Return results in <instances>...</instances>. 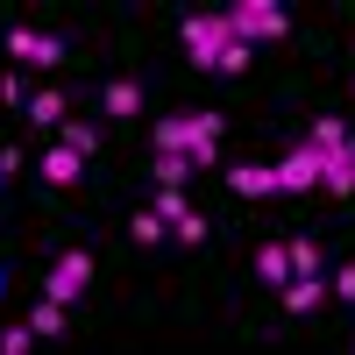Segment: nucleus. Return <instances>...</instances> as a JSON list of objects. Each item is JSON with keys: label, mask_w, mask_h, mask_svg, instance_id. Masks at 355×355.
<instances>
[{"label": "nucleus", "mask_w": 355, "mask_h": 355, "mask_svg": "<svg viewBox=\"0 0 355 355\" xmlns=\"http://www.w3.org/2000/svg\"><path fill=\"white\" fill-rule=\"evenodd\" d=\"M327 299H348V306H355V263H341V270L327 277Z\"/></svg>", "instance_id": "nucleus-21"}, {"label": "nucleus", "mask_w": 355, "mask_h": 355, "mask_svg": "<svg viewBox=\"0 0 355 355\" xmlns=\"http://www.w3.org/2000/svg\"><path fill=\"white\" fill-rule=\"evenodd\" d=\"M256 277H263V284H284V277H291V249H284V242H263V249H256Z\"/></svg>", "instance_id": "nucleus-11"}, {"label": "nucleus", "mask_w": 355, "mask_h": 355, "mask_svg": "<svg viewBox=\"0 0 355 355\" xmlns=\"http://www.w3.org/2000/svg\"><path fill=\"white\" fill-rule=\"evenodd\" d=\"M28 121H43V128H64V93H57V85L28 93Z\"/></svg>", "instance_id": "nucleus-12"}, {"label": "nucleus", "mask_w": 355, "mask_h": 355, "mask_svg": "<svg viewBox=\"0 0 355 355\" xmlns=\"http://www.w3.org/2000/svg\"><path fill=\"white\" fill-rule=\"evenodd\" d=\"M28 348H36V327H28V320H15V327L0 334V355H28Z\"/></svg>", "instance_id": "nucleus-19"}, {"label": "nucleus", "mask_w": 355, "mask_h": 355, "mask_svg": "<svg viewBox=\"0 0 355 355\" xmlns=\"http://www.w3.org/2000/svg\"><path fill=\"white\" fill-rule=\"evenodd\" d=\"M128 234H135V242H142V249H157V242H164V234H171V227H164V214H157V206H142V214L128 220Z\"/></svg>", "instance_id": "nucleus-14"}, {"label": "nucleus", "mask_w": 355, "mask_h": 355, "mask_svg": "<svg viewBox=\"0 0 355 355\" xmlns=\"http://www.w3.org/2000/svg\"><path fill=\"white\" fill-rule=\"evenodd\" d=\"M185 171H192L185 157H164V150H157V178H164V185H185Z\"/></svg>", "instance_id": "nucleus-23"}, {"label": "nucleus", "mask_w": 355, "mask_h": 355, "mask_svg": "<svg viewBox=\"0 0 355 355\" xmlns=\"http://www.w3.org/2000/svg\"><path fill=\"white\" fill-rule=\"evenodd\" d=\"M157 214H164V227L185 214V185H164V192H157Z\"/></svg>", "instance_id": "nucleus-20"}, {"label": "nucleus", "mask_w": 355, "mask_h": 355, "mask_svg": "<svg viewBox=\"0 0 355 355\" xmlns=\"http://www.w3.org/2000/svg\"><path fill=\"white\" fill-rule=\"evenodd\" d=\"M320 171H327V150H313V142H299V150H284V157L270 164L277 192H313V185H320Z\"/></svg>", "instance_id": "nucleus-4"}, {"label": "nucleus", "mask_w": 355, "mask_h": 355, "mask_svg": "<svg viewBox=\"0 0 355 355\" xmlns=\"http://www.w3.org/2000/svg\"><path fill=\"white\" fill-rule=\"evenodd\" d=\"M171 234H178V242H185V249H199V242H206V220H199V214H192V206H185V214H178V220H171Z\"/></svg>", "instance_id": "nucleus-18"}, {"label": "nucleus", "mask_w": 355, "mask_h": 355, "mask_svg": "<svg viewBox=\"0 0 355 355\" xmlns=\"http://www.w3.org/2000/svg\"><path fill=\"white\" fill-rule=\"evenodd\" d=\"M157 150L185 157V164H214L220 157V114H171V121H157Z\"/></svg>", "instance_id": "nucleus-2"}, {"label": "nucleus", "mask_w": 355, "mask_h": 355, "mask_svg": "<svg viewBox=\"0 0 355 355\" xmlns=\"http://www.w3.org/2000/svg\"><path fill=\"white\" fill-rule=\"evenodd\" d=\"M291 270H320V249L313 242H291Z\"/></svg>", "instance_id": "nucleus-24"}, {"label": "nucleus", "mask_w": 355, "mask_h": 355, "mask_svg": "<svg viewBox=\"0 0 355 355\" xmlns=\"http://www.w3.org/2000/svg\"><path fill=\"white\" fill-rule=\"evenodd\" d=\"M8 57H21V64H64V43H57L50 28L15 21V28H8Z\"/></svg>", "instance_id": "nucleus-6"}, {"label": "nucleus", "mask_w": 355, "mask_h": 355, "mask_svg": "<svg viewBox=\"0 0 355 355\" xmlns=\"http://www.w3.org/2000/svg\"><path fill=\"white\" fill-rule=\"evenodd\" d=\"M85 284H93V256H85V249H64V256L50 263V277H43V299L71 306V299H78Z\"/></svg>", "instance_id": "nucleus-5"}, {"label": "nucleus", "mask_w": 355, "mask_h": 355, "mask_svg": "<svg viewBox=\"0 0 355 355\" xmlns=\"http://www.w3.org/2000/svg\"><path fill=\"white\" fill-rule=\"evenodd\" d=\"M64 313H71V306H57V299H43L36 313H28V327H36V341H50V334H64Z\"/></svg>", "instance_id": "nucleus-15"}, {"label": "nucleus", "mask_w": 355, "mask_h": 355, "mask_svg": "<svg viewBox=\"0 0 355 355\" xmlns=\"http://www.w3.org/2000/svg\"><path fill=\"white\" fill-rule=\"evenodd\" d=\"M320 185H327L334 199L355 192V142H341V150H327V171H320Z\"/></svg>", "instance_id": "nucleus-8"}, {"label": "nucleus", "mask_w": 355, "mask_h": 355, "mask_svg": "<svg viewBox=\"0 0 355 355\" xmlns=\"http://www.w3.org/2000/svg\"><path fill=\"white\" fill-rule=\"evenodd\" d=\"M64 150H78V157H93V150H100V135H93V121H64Z\"/></svg>", "instance_id": "nucleus-17"}, {"label": "nucleus", "mask_w": 355, "mask_h": 355, "mask_svg": "<svg viewBox=\"0 0 355 355\" xmlns=\"http://www.w3.org/2000/svg\"><path fill=\"white\" fill-rule=\"evenodd\" d=\"M0 100H8V107H28V85H21V71H0Z\"/></svg>", "instance_id": "nucleus-22"}, {"label": "nucleus", "mask_w": 355, "mask_h": 355, "mask_svg": "<svg viewBox=\"0 0 355 355\" xmlns=\"http://www.w3.org/2000/svg\"><path fill=\"white\" fill-rule=\"evenodd\" d=\"M227 185L242 192V199H270V192H277V178H270V164H234V171H227Z\"/></svg>", "instance_id": "nucleus-9"}, {"label": "nucleus", "mask_w": 355, "mask_h": 355, "mask_svg": "<svg viewBox=\"0 0 355 355\" xmlns=\"http://www.w3.org/2000/svg\"><path fill=\"white\" fill-rule=\"evenodd\" d=\"M185 50L206 71H249V43L227 28V15H192L185 21Z\"/></svg>", "instance_id": "nucleus-1"}, {"label": "nucleus", "mask_w": 355, "mask_h": 355, "mask_svg": "<svg viewBox=\"0 0 355 355\" xmlns=\"http://www.w3.org/2000/svg\"><path fill=\"white\" fill-rule=\"evenodd\" d=\"M277 299H284V313H320V306H327V277H320V270H291L277 284Z\"/></svg>", "instance_id": "nucleus-7"}, {"label": "nucleus", "mask_w": 355, "mask_h": 355, "mask_svg": "<svg viewBox=\"0 0 355 355\" xmlns=\"http://www.w3.org/2000/svg\"><path fill=\"white\" fill-rule=\"evenodd\" d=\"M78 171H85V157L78 150H64V142H57V150H43V178H50V185H78Z\"/></svg>", "instance_id": "nucleus-10"}, {"label": "nucleus", "mask_w": 355, "mask_h": 355, "mask_svg": "<svg viewBox=\"0 0 355 355\" xmlns=\"http://www.w3.org/2000/svg\"><path fill=\"white\" fill-rule=\"evenodd\" d=\"M100 107H107V114H135V107H142V85H135V78H107Z\"/></svg>", "instance_id": "nucleus-13"}, {"label": "nucleus", "mask_w": 355, "mask_h": 355, "mask_svg": "<svg viewBox=\"0 0 355 355\" xmlns=\"http://www.w3.org/2000/svg\"><path fill=\"white\" fill-rule=\"evenodd\" d=\"M306 142H313V150H341V142H348V128H341V114H320Z\"/></svg>", "instance_id": "nucleus-16"}, {"label": "nucleus", "mask_w": 355, "mask_h": 355, "mask_svg": "<svg viewBox=\"0 0 355 355\" xmlns=\"http://www.w3.org/2000/svg\"><path fill=\"white\" fill-rule=\"evenodd\" d=\"M227 15V28L242 43H263V36H291V15L277 8V0H234V8H220Z\"/></svg>", "instance_id": "nucleus-3"}]
</instances>
